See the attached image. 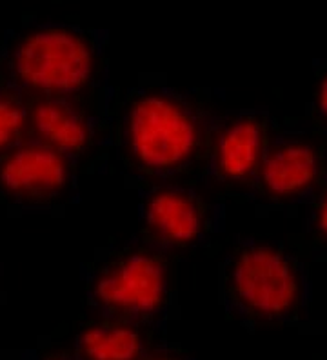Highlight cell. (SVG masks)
Here are the masks:
<instances>
[{"label": "cell", "mask_w": 327, "mask_h": 360, "mask_svg": "<svg viewBox=\"0 0 327 360\" xmlns=\"http://www.w3.org/2000/svg\"><path fill=\"white\" fill-rule=\"evenodd\" d=\"M319 102H320V108H322V111L327 115V79L323 80L322 86H320Z\"/></svg>", "instance_id": "obj_13"}, {"label": "cell", "mask_w": 327, "mask_h": 360, "mask_svg": "<svg viewBox=\"0 0 327 360\" xmlns=\"http://www.w3.org/2000/svg\"><path fill=\"white\" fill-rule=\"evenodd\" d=\"M35 128L62 150H80L89 139V129L80 117L53 102L39 104L33 111Z\"/></svg>", "instance_id": "obj_9"}, {"label": "cell", "mask_w": 327, "mask_h": 360, "mask_svg": "<svg viewBox=\"0 0 327 360\" xmlns=\"http://www.w3.org/2000/svg\"><path fill=\"white\" fill-rule=\"evenodd\" d=\"M82 346L91 360H133L139 355L140 338L129 328H91L82 335Z\"/></svg>", "instance_id": "obj_10"}, {"label": "cell", "mask_w": 327, "mask_h": 360, "mask_svg": "<svg viewBox=\"0 0 327 360\" xmlns=\"http://www.w3.org/2000/svg\"><path fill=\"white\" fill-rule=\"evenodd\" d=\"M89 46L71 31L48 30L27 37L17 53L22 80L42 89H75L91 73Z\"/></svg>", "instance_id": "obj_2"}, {"label": "cell", "mask_w": 327, "mask_h": 360, "mask_svg": "<svg viewBox=\"0 0 327 360\" xmlns=\"http://www.w3.org/2000/svg\"><path fill=\"white\" fill-rule=\"evenodd\" d=\"M262 133L255 120L244 119L231 124L218 144V162L229 176H242L255 167L260 155Z\"/></svg>", "instance_id": "obj_8"}, {"label": "cell", "mask_w": 327, "mask_h": 360, "mask_svg": "<svg viewBox=\"0 0 327 360\" xmlns=\"http://www.w3.org/2000/svg\"><path fill=\"white\" fill-rule=\"evenodd\" d=\"M148 220L155 229L177 242H188L198 235L200 213L191 198L177 191L157 193L148 204Z\"/></svg>", "instance_id": "obj_7"}, {"label": "cell", "mask_w": 327, "mask_h": 360, "mask_svg": "<svg viewBox=\"0 0 327 360\" xmlns=\"http://www.w3.org/2000/svg\"><path fill=\"white\" fill-rule=\"evenodd\" d=\"M316 175V157L307 146H286L271 155L264 164L262 179L276 195L297 193L307 188Z\"/></svg>", "instance_id": "obj_6"}, {"label": "cell", "mask_w": 327, "mask_h": 360, "mask_svg": "<svg viewBox=\"0 0 327 360\" xmlns=\"http://www.w3.org/2000/svg\"><path fill=\"white\" fill-rule=\"evenodd\" d=\"M196 136V126L188 111L162 95L140 98L129 113L133 151L151 167L182 162L195 150Z\"/></svg>", "instance_id": "obj_1"}, {"label": "cell", "mask_w": 327, "mask_h": 360, "mask_svg": "<svg viewBox=\"0 0 327 360\" xmlns=\"http://www.w3.org/2000/svg\"><path fill=\"white\" fill-rule=\"evenodd\" d=\"M162 264L149 255H131L96 282V297L104 304L133 311H153L164 297Z\"/></svg>", "instance_id": "obj_4"}, {"label": "cell", "mask_w": 327, "mask_h": 360, "mask_svg": "<svg viewBox=\"0 0 327 360\" xmlns=\"http://www.w3.org/2000/svg\"><path fill=\"white\" fill-rule=\"evenodd\" d=\"M0 180L8 189H55L64 184L65 164L57 151L27 148L13 153L0 169Z\"/></svg>", "instance_id": "obj_5"}, {"label": "cell", "mask_w": 327, "mask_h": 360, "mask_svg": "<svg viewBox=\"0 0 327 360\" xmlns=\"http://www.w3.org/2000/svg\"><path fill=\"white\" fill-rule=\"evenodd\" d=\"M235 288L240 299L260 313L276 315L291 308L297 281L282 255L269 248H255L236 260Z\"/></svg>", "instance_id": "obj_3"}, {"label": "cell", "mask_w": 327, "mask_h": 360, "mask_svg": "<svg viewBox=\"0 0 327 360\" xmlns=\"http://www.w3.org/2000/svg\"><path fill=\"white\" fill-rule=\"evenodd\" d=\"M319 222H320V228H322V231L327 233V195H326V198H323L322 207H320Z\"/></svg>", "instance_id": "obj_12"}, {"label": "cell", "mask_w": 327, "mask_h": 360, "mask_svg": "<svg viewBox=\"0 0 327 360\" xmlns=\"http://www.w3.org/2000/svg\"><path fill=\"white\" fill-rule=\"evenodd\" d=\"M24 126V113L18 105L0 101V148H4Z\"/></svg>", "instance_id": "obj_11"}]
</instances>
